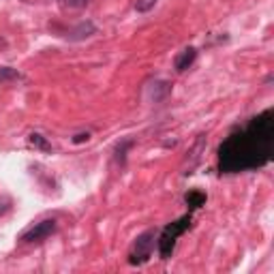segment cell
<instances>
[{"instance_id": "6da1fadb", "label": "cell", "mask_w": 274, "mask_h": 274, "mask_svg": "<svg viewBox=\"0 0 274 274\" xmlns=\"http://www.w3.org/2000/svg\"><path fill=\"white\" fill-rule=\"evenodd\" d=\"M274 114L272 110L255 116L242 131L230 135L218 148V167L223 174H236L264 167L272 158Z\"/></svg>"}, {"instance_id": "7a4b0ae2", "label": "cell", "mask_w": 274, "mask_h": 274, "mask_svg": "<svg viewBox=\"0 0 274 274\" xmlns=\"http://www.w3.org/2000/svg\"><path fill=\"white\" fill-rule=\"evenodd\" d=\"M188 225H191V214L178 218L176 223L167 225L165 230H163L161 238H158V242H156V244H158V253H161V260H170V257H172L174 246H176V240L188 230Z\"/></svg>"}, {"instance_id": "3957f363", "label": "cell", "mask_w": 274, "mask_h": 274, "mask_svg": "<svg viewBox=\"0 0 274 274\" xmlns=\"http://www.w3.org/2000/svg\"><path fill=\"white\" fill-rule=\"evenodd\" d=\"M154 240H156V234L154 232H144L142 236H137L135 244H133V250L128 255V264L131 266H142L150 260L152 255V248H154Z\"/></svg>"}, {"instance_id": "277c9868", "label": "cell", "mask_w": 274, "mask_h": 274, "mask_svg": "<svg viewBox=\"0 0 274 274\" xmlns=\"http://www.w3.org/2000/svg\"><path fill=\"white\" fill-rule=\"evenodd\" d=\"M56 218H43L39 223H34L30 230H26L24 234L20 236V242L22 244H36V242H43L45 238H50L52 234L56 232Z\"/></svg>"}, {"instance_id": "5b68a950", "label": "cell", "mask_w": 274, "mask_h": 274, "mask_svg": "<svg viewBox=\"0 0 274 274\" xmlns=\"http://www.w3.org/2000/svg\"><path fill=\"white\" fill-rule=\"evenodd\" d=\"M195 58H197V50L195 48H186V50H182L180 54L176 56V60H174V66H176L178 73H182V71H186V68L195 62Z\"/></svg>"}, {"instance_id": "8992f818", "label": "cell", "mask_w": 274, "mask_h": 274, "mask_svg": "<svg viewBox=\"0 0 274 274\" xmlns=\"http://www.w3.org/2000/svg\"><path fill=\"white\" fill-rule=\"evenodd\" d=\"M94 32H96V26L92 22H82V24H78L68 32V41H84L88 36H92Z\"/></svg>"}, {"instance_id": "52a82bcc", "label": "cell", "mask_w": 274, "mask_h": 274, "mask_svg": "<svg viewBox=\"0 0 274 274\" xmlns=\"http://www.w3.org/2000/svg\"><path fill=\"white\" fill-rule=\"evenodd\" d=\"M184 202H186V206L191 210H197V208H202V206L206 204V193H202V191H188L186 197H184Z\"/></svg>"}, {"instance_id": "ba28073f", "label": "cell", "mask_w": 274, "mask_h": 274, "mask_svg": "<svg viewBox=\"0 0 274 274\" xmlns=\"http://www.w3.org/2000/svg\"><path fill=\"white\" fill-rule=\"evenodd\" d=\"M172 92V86L167 82H156V84H152V98L154 101H163V98Z\"/></svg>"}, {"instance_id": "9c48e42d", "label": "cell", "mask_w": 274, "mask_h": 274, "mask_svg": "<svg viewBox=\"0 0 274 274\" xmlns=\"http://www.w3.org/2000/svg\"><path fill=\"white\" fill-rule=\"evenodd\" d=\"M28 144H30V146H34V148H39V150H43V152H52V144L39 133L28 135Z\"/></svg>"}, {"instance_id": "30bf717a", "label": "cell", "mask_w": 274, "mask_h": 274, "mask_svg": "<svg viewBox=\"0 0 274 274\" xmlns=\"http://www.w3.org/2000/svg\"><path fill=\"white\" fill-rule=\"evenodd\" d=\"M15 80H20L18 68H11V66H0V84H4V82H15Z\"/></svg>"}, {"instance_id": "8fae6325", "label": "cell", "mask_w": 274, "mask_h": 274, "mask_svg": "<svg viewBox=\"0 0 274 274\" xmlns=\"http://www.w3.org/2000/svg\"><path fill=\"white\" fill-rule=\"evenodd\" d=\"M158 0H135V11L137 13H148L156 6Z\"/></svg>"}, {"instance_id": "7c38bea8", "label": "cell", "mask_w": 274, "mask_h": 274, "mask_svg": "<svg viewBox=\"0 0 274 274\" xmlns=\"http://www.w3.org/2000/svg\"><path fill=\"white\" fill-rule=\"evenodd\" d=\"M133 146V142L131 140H126V142H122L120 146L116 148V161L120 163V165H124V161H126V148H131Z\"/></svg>"}, {"instance_id": "4fadbf2b", "label": "cell", "mask_w": 274, "mask_h": 274, "mask_svg": "<svg viewBox=\"0 0 274 274\" xmlns=\"http://www.w3.org/2000/svg\"><path fill=\"white\" fill-rule=\"evenodd\" d=\"M90 0H60V4L66 6V9H84L88 6Z\"/></svg>"}, {"instance_id": "5bb4252c", "label": "cell", "mask_w": 274, "mask_h": 274, "mask_svg": "<svg viewBox=\"0 0 274 274\" xmlns=\"http://www.w3.org/2000/svg\"><path fill=\"white\" fill-rule=\"evenodd\" d=\"M90 140V133H78L73 137V144H84V142H88Z\"/></svg>"}]
</instances>
